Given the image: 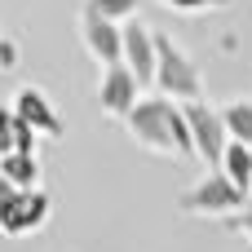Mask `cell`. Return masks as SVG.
I'll return each instance as SVG.
<instances>
[{
  "label": "cell",
  "mask_w": 252,
  "mask_h": 252,
  "mask_svg": "<svg viewBox=\"0 0 252 252\" xmlns=\"http://www.w3.org/2000/svg\"><path fill=\"white\" fill-rule=\"evenodd\" d=\"M124 124H128V137L142 151H151V155H177V159L195 155V137H190V124H186V106H177L168 97H142Z\"/></svg>",
  "instance_id": "obj_1"
},
{
  "label": "cell",
  "mask_w": 252,
  "mask_h": 252,
  "mask_svg": "<svg viewBox=\"0 0 252 252\" xmlns=\"http://www.w3.org/2000/svg\"><path fill=\"white\" fill-rule=\"evenodd\" d=\"M173 208L186 213V217H199V221H235V217L248 213V195L226 173H204L195 186H186L173 199Z\"/></svg>",
  "instance_id": "obj_2"
},
{
  "label": "cell",
  "mask_w": 252,
  "mask_h": 252,
  "mask_svg": "<svg viewBox=\"0 0 252 252\" xmlns=\"http://www.w3.org/2000/svg\"><path fill=\"white\" fill-rule=\"evenodd\" d=\"M155 49H159V71H155L159 97H168L177 106L204 102V71H199V62L173 35H155Z\"/></svg>",
  "instance_id": "obj_3"
},
{
  "label": "cell",
  "mask_w": 252,
  "mask_h": 252,
  "mask_svg": "<svg viewBox=\"0 0 252 252\" xmlns=\"http://www.w3.org/2000/svg\"><path fill=\"white\" fill-rule=\"evenodd\" d=\"M186 124H190V137H195V155L208 164V173H221L226 151H230V128H226V120H221V106H213V102H190V106H186Z\"/></svg>",
  "instance_id": "obj_4"
},
{
  "label": "cell",
  "mask_w": 252,
  "mask_h": 252,
  "mask_svg": "<svg viewBox=\"0 0 252 252\" xmlns=\"http://www.w3.org/2000/svg\"><path fill=\"white\" fill-rule=\"evenodd\" d=\"M142 102V80L120 62V66H106L97 75V106L102 115H115V120H128L133 106Z\"/></svg>",
  "instance_id": "obj_5"
},
{
  "label": "cell",
  "mask_w": 252,
  "mask_h": 252,
  "mask_svg": "<svg viewBox=\"0 0 252 252\" xmlns=\"http://www.w3.org/2000/svg\"><path fill=\"white\" fill-rule=\"evenodd\" d=\"M80 40H84L89 58H93L102 71L124 62V27H115V22L89 13V9H80Z\"/></svg>",
  "instance_id": "obj_6"
},
{
  "label": "cell",
  "mask_w": 252,
  "mask_h": 252,
  "mask_svg": "<svg viewBox=\"0 0 252 252\" xmlns=\"http://www.w3.org/2000/svg\"><path fill=\"white\" fill-rule=\"evenodd\" d=\"M9 106H13V115H18L31 133H40V137H49V142H58V137L66 133V128H62V115H58L53 102H49V93L35 89V84H22Z\"/></svg>",
  "instance_id": "obj_7"
},
{
  "label": "cell",
  "mask_w": 252,
  "mask_h": 252,
  "mask_svg": "<svg viewBox=\"0 0 252 252\" xmlns=\"http://www.w3.org/2000/svg\"><path fill=\"white\" fill-rule=\"evenodd\" d=\"M124 66L142 80V84H155V71H159V49H155V31L146 22H128L124 27Z\"/></svg>",
  "instance_id": "obj_8"
},
{
  "label": "cell",
  "mask_w": 252,
  "mask_h": 252,
  "mask_svg": "<svg viewBox=\"0 0 252 252\" xmlns=\"http://www.w3.org/2000/svg\"><path fill=\"white\" fill-rule=\"evenodd\" d=\"M49 213H53V199L44 195V190H22V199H18V208H13V221L4 226V235H35V230H44V221H49Z\"/></svg>",
  "instance_id": "obj_9"
},
{
  "label": "cell",
  "mask_w": 252,
  "mask_h": 252,
  "mask_svg": "<svg viewBox=\"0 0 252 252\" xmlns=\"http://www.w3.org/2000/svg\"><path fill=\"white\" fill-rule=\"evenodd\" d=\"M0 168H4V182L9 186L40 190V159L35 155H9V159H0Z\"/></svg>",
  "instance_id": "obj_10"
},
{
  "label": "cell",
  "mask_w": 252,
  "mask_h": 252,
  "mask_svg": "<svg viewBox=\"0 0 252 252\" xmlns=\"http://www.w3.org/2000/svg\"><path fill=\"white\" fill-rule=\"evenodd\" d=\"M221 120H226V128H230V142H239V146L252 151V102L248 97L226 102V106H221Z\"/></svg>",
  "instance_id": "obj_11"
},
{
  "label": "cell",
  "mask_w": 252,
  "mask_h": 252,
  "mask_svg": "<svg viewBox=\"0 0 252 252\" xmlns=\"http://www.w3.org/2000/svg\"><path fill=\"white\" fill-rule=\"evenodd\" d=\"M221 173L244 190L252 195V151L248 146H239V142H230V151H226V164H221Z\"/></svg>",
  "instance_id": "obj_12"
},
{
  "label": "cell",
  "mask_w": 252,
  "mask_h": 252,
  "mask_svg": "<svg viewBox=\"0 0 252 252\" xmlns=\"http://www.w3.org/2000/svg\"><path fill=\"white\" fill-rule=\"evenodd\" d=\"M84 9H89V13H97V18H106V22H115V27H128V22L137 18L142 0H89Z\"/></svg>",
  "instance_id": "obj_13"
},
{
  "label": "cell",
  "mask_w": 252,
  "mask_h": 252,
  "mask_svg": "<svg viewBox=\"0 0 252 252\" xmlns=\"http://www.w3.org/2000/svg\"><path fill=\"white\" fill-rule=\"evenodd\" d=\"M18 137H22V120L13 115V106H0V159L18 155Z\"/></svg>",
  "instance_id": "obj_14"
},
{
  "label": "cell",
  "mask_w": 252,
  "mask_h": 252,
  "mask_svg": "<svg viewBox=\"0 0 252 252\" xmlns=\"http://www.w3.org/2000/svg\"><path fill=\"white\" fill-rule=\"evenodd\" d=\"M18 199H22V190H18V186H9V182L0 177V230L13 221V208H18Z\"/></svg>",
  "instance_id": "obj_15"
},
{
  "label": "cell",
  "mask_w": 252,
  "mask_h": 252,
  "mask_svg": "<svg viewBox=\"0 0 252 252\" xmlns=\"http://www.w3.org/2000/svg\"><path fill=\"white\" fill-rule=\"evenodd\" d=\"M168 9H182V13H204V9H226L230 0H159Z\"/></svg>",
  "instance_id": "obj_16"
},
{
  "label": "cell",
  "mask_w": 252,
  "mask_h": 252,
  "mask_svg": "<svg viewBox=\"0 0 252 252\" xmlns=\"http://www.w3.org/2000/svg\"><path fill=\"white\" fill-rule=\"evenodd\" d=\"M13 66H18V49L9 40H0V71H13Z\"/></svg>",
  "instance_id": "obj_17"
},
{
  "label": "cell",
  "mask_w": 252,
  "mask_h": 252,
  "mask_svg": "<svg viewBox=\"0 0 252 252\" xmlns=\"http://www.w3.org/2000/svg\"><path fill=\"white\" fill-rule=\"evenodd\" d=\"M239 226H244V235H248V239H252V217H248V213L239 217Z\"/></svg>",
  "instance_id": "obj_18"
},
{
  "label": "cell",
  "mask_w": 252,
  "mask_h": 252,
  "mask_svg": "<svg viewBox=\"0 0 252 252\" xmlns=\"http://www.w3.org/2000/svg\"><path fill=\"white\" fill-rule=\"evenodd\" d=\"M248 217H252V195H248Z\"/></svg>",
  "instance_id": "obj_19"
},
{
  "label": "cell",
  "mask_w": 252,
  "mask_h": 252,
  "mask_svg": "<svg viewBox=\"0 0 252 252\" xmlns=\"http://www.w3.org/2000/svg\"><path fill=\"white\" fill-rule=\"evenodd\" d=\"M0 177H4V168H0Z\"/></svg>",
  "instance_id": "obj_20"
}]
</instances>
